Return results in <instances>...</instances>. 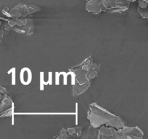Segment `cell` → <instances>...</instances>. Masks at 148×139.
<instances>
[{
    "instance_id": "obj_12",
    "label": "cell",
    "mask_w": 148,
    "mask_h": 139,
    "mask_svg": "<svg viewBox=\"0 0 148 139\" xmlns=\"http://www.w3.org/2000/svg\"><path fill=\"white\" fill-rule=\"evenodd\" d=\"M66 130H67V133L69 136L79 137V136H81V134H82V127H69V128H67Z\"/></svg>"
},
{
    "instance_id": "obj_9",
    "label": "cell",
    "mask_w": 148,
    "mask_h": 139,
    "mask_svg": "<svg viewBox=\"0 0 148 139\" xmlns=\"http://www.w3.org/2000/svg\"><path fill=\"white\" fill-rule=\"evenodd\" d=\"M90 85V81L84 84H80L77 81H76L73 85V88H72L73 96H79L83 94L89 88Z\"/></svg>"
},
{
    "instance_id": "obj_18",
    "label": "cell",
    "mask_w": 148,
    "mask_h": 139,
    "mask_svg": "<svg viewBox=\"0 0 148 139\" xmlns=\"http://www.w3.org/2000/svg\"><path fill=\"white\" fill-rule=\"evenodd\" d=\"M47 84H52V72H49V75L47 78Z\"/></svg>"
},
{
    "instance_id": "obj_2",
    "label": "cell",
    "mask_w": 148,
    "mask_h": 139,
    "mask_svg": "<svg viewBox=\"0 0 148 139\" xmlns=\"http://www.w3.org/2000/svg\"><path fill=\"white\" fill-rule=\"evenodd\" d=\"M41 10L40 7L36 5H32V4H18L17 5L14 6L11 10L7 11L5 10H2V14L6 16V17L13 19H20L25 18L27 15L33 14V13L38 12Z\"/></svg>"
},
{
    "instance_id": "obj_17",
    "label": "cell",
    "mask_w": 148,
    "mask_h": 139,
    "mask_svg": "<svg viewBox=\"0 0 148 139\" xmlns=\"http://www.w3.org/2000/svg\"><path fill=\"white\" fill-rule=\"evenodd\" d=\"M138 2H139V7H146L148 6V3L145 0H138Z\"/></svg>"
},
{
    "instance_id": "obj_11",
    "label": "cell",
    "mask_w": 148,
    "mask_h": 139,
    "mask_svg": "<svg viewBox=\"0 0 148 139\" xmlns=\"http://www.w3.org/2000/svg\"><path fill=\"white\" fill-rule=\"evenodd\" d=\"M98 133H99V128H95L93 126L90 125V127L85 131L84 133L85 135L81 136V137L83 138H98Z\"/></svg>"
},
{
    "instance_id": "obj_10",
    "label": "cell",
    "mask_w": 148,
    "mask_h": 139,
    "mask_svg": "<svg viewBox=\"0 0 148 139\" xmlns=\"http://www.w3.org/2000/svg\"><path fill=\"white\" fill-rule=\"evenodd\" d=\"M14 115H67L74 112H14Z\"/></svg>"
},
{
    "instance_id": "obj_13",
    "label": "cell",
    "mask_w": 148,
    "mask_h": 139,
    "mask_svg": "<svg viewBox=\"0 0 148 139\" xmlns=\"http://www.w3.org/2000/svg\"><path fill=\"white\" fill-rule=\"evenodd\" d=\"M47 85V81L45 78L44 72H40V90L43 91L44 90V86Z\"/></svg>"
},
{
    "instance_id": "obj_21",
    "label": "cell",
    "mask_w": 148,
    "mask_h": 139,
    "mask_svg": "<svg viewBox=\"0 0 148 139\" xmlns=\"http://www.w3.org/2000/svg\"><path fill=\"white\" fill-rule=\"evenodd\" d=\"M145 1H147V2L148 3V0H145Z\"/></svg>"
},
{
    "instance_id": "obj_8",
    "label": "cell",
    "mask_w": 148,
    "mask_h": 139,
    "mask_svg": "<svg viewBox=\"0 0 148 139\" xmlns=\"http://www.w3.org/2000/svg\"><path fill=\"white\" fill-rule=\"evenodd\" d=\"M20 80L22 84L27 85L30 84L32 81V72L30 68H22L20 72Z\"/></svg>"
},
{
    "instance_id": "obj_15",
    "label": "cell",
    "mask_w": 148,
    "mask_h": 139,
    "mask_svg": "<svg viewBox=\"0 0 148 139\" xmlns=\"http://www.w3.org/2000/svg\"><path fill=\"white\" fill-rule=\"evenodd\" d=\"M68 133H67V130L66 129H62L61 130L60 133H59V136H57L58 138H68Z\"/></svg>"
},
{
    "instance_id": "obj_14",
    "label": "cell",
    "mask_w": 148,
    "mask_h": 139,
    "mask_svg": "<svg viewBox=\"0 0 148 139\" xmlns=\"http://www.w3.org/2000/svg\"><path fill=\"white\" fill-rule=\"evenodd\" d=\"M137 11H138V12L140 13V15H141L143 18L148 19V6L146 7H144V8L138 7Z\"/></svg>"
},
{
    "instance_id": "obj_5",
    "label": "cell",
    "mask_w": 148,
    "mask_h": 139,
    "mask_svg": "<svg viewBox=\"0 0 148 139\" xmlns=\"http://www.w3.org/2000/svg\"><path fill=\"white\" fill-rule=\"evenodd\" d=\"M98 139H119L118 129L111 126L103 125L99 128Z\"/></svg>"
},
{
    "instance_id": "obj_20",
    "label": "cell",
    "mask_w": 148,
    "mask_h": 139,
    "mask_svg": "<svg viewBox=\"0 0 148 139\" xmlns=\"http://www.w3.org/2000/svg\"><path fill=\"white\" fill-rule=\"evenodd\" d=\"M129 1H130V2H132V1H135L136 0H128Z\"/></svg>"
},
{
    "instance_id": "obj_1",
    "label": "cell",
    "mask_w": 148,
    "mask_h": 139,
    "mask_svg": "<svg viewBox=\"0 0 148 139\" xmlns=\"http://www.w3.org/2000/svg\"><path fill=\"white\" fill-rule=\"evenodd\" d=\"M88 119L91 125L95 128L106 125L114 127L119 130L126 125L125 121L121 117L110 112L95 102L90 105Z\"/></svg>"
},
{
    "instance_id": "obj_19",
    "label": "cell",
    "mask_w": 148,
    "mask_h": 139,
    "mask_svg": "<svg viewBox=\"0 0 148 139\" xmlns=\"http://www.w3.org/2000/svg\"><path fill=\"white\" fill-rule=\"evenodd\" d=\"M75 116H76V125H78V104L76 103V112H75Z\"/></svg>"
},
{
    "instance_id": "obj_6",
    "label": "cell",
    "mask_w": 148,
    "mask_h": 139,
    "mask_svg": "<svg viewBox=\"0 0 148 139\" xmlns=\"http://www.w3.org/2000/svg\"><path fill=\"white\" fill-rule=\"evenodd\" d=\"M85 9L89 12L98 14L102 12H106L103 0H86Z\"/></svg>"
},
{
    "instance_id": "obj_3",
    "label": "cell",
    "mask_w": 148,
    "mask_h": 139,
    "mask_svg": "<svg viewBox=\"0 0 148 139\" xmlns=\"http://www.w3.org/2000/svg\"><path fill=\"white\" fill-rule=\"evenodd\" d=\"M106 12L109 13H123L128 10L130 1L128 0H103Z\"/></svg>"
},
{
    "instance_id": "obj_16",
    "label": "cell",
    "mask_w": 148,
    "mask_h": 139,
    "mask_svg": "<svg viewBox=\"0 0 148 139\" xmlns=\"http://www.w3.org/2000/svg\"><path fill=\"white\" fill-rule=\"evenodd\" d=\"M8 72H12V85H15V68H12L10 69Z\"/></svg>"
},
{
    "instance_id": "obj_4",
    "label": "cell",
    "mask_w": 148,
    "mask_h": 139,
    "mask_svg": "<svg viewBox=\"0 0 148 139\" xmlns=\"http://www.w3.org/2000/svg\"><path fill=\"white\" fill-rule=\"evenodd\" d=\"M119 139H141L144 136V132L139 127L124 126L118 130Z\"/></svg>"
},
{
    "instance_id": "obj_7",
    "label": "cell",
    "mask_w": 148,
    "mask_h": 139,
    "mask_svg": "<svg viewBox=\"0 0 148 139\" xmlns=\"http://www.w3.org/2000/svg\"><path fill=\"white\" fill-rule=\"evenodd\" d=\"M13 30L17 33L23 34L25 33L27 36H30L34 32V25H33V19L29 18L27 20V24L23 26H18V27H13Z\"/></svg>"
}]
</instances>
